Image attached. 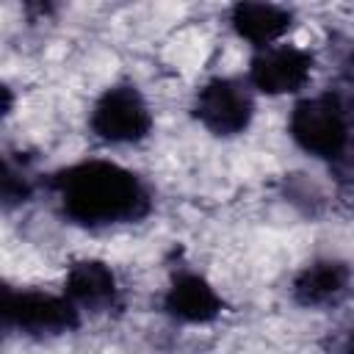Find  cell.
I'll return each instance as SVG.
<instances>
[{
  "label": "cell",
  "instance_id": "obj_1",
  "mask_svg": "<svg viewBox=\"0 0 354 354\" xmlns=\"http://www.w3.org/2000/svg\"><path fill=\"white\" fill-rule=\"evenodd\" d=\"M50 185L61 199V210L83 227L138 221L152 207L144 183L111 160H86L61 169Z\"/></svg>",
  "mask_w": 354,
  "mask_h": 354
},
{
  "label": "cell",
  "instance_id": "obj_2",
  "mask_svg": "<svg viewBox=\"0 0 354 354\" xmlns=\"http://www.w3.org/2000/svg\"><path fill=\"white\" fill-rule=\"evenodd\" d=\"M3 321L28 335H61L80 324L77 307L66 296L11 288L3 290Z\"/></svg>",
  "mask_w": 354,
  "mask_h": 354
},
{
  "label": "cell",
  "instance_id": "obj_3",
  "mask_svg": "<svg viewBox=\"0 0 354 354\" xmlns=\"http://www.w3.org/2000/svg\"><path fill=\"white\" fill-rule=\"evenodd\" d=\"M152 127L149 108L136 86H113L102 91L91 111V130L111 144L141 141Z\"/></svg>",
  "mask_w": 354,
  "mask_h": 354
},
{
  "label": "cell",
  "instance_id": "obj_4",
  "mask_svg": "<svg viewBox=\"0 0 354 354\" xmlns=\"http://www.w3.org/2000/svg\"><path fill=\"white\" fill-rule=\"evenodd\" d=\"M252 94L232 77H213L196 91L194 116L216 136H238L252 122Z\"/></svg>",
  "mask_w": 354,
  "mask_h": 354
},
{
  "label": "cell",
  "instance_id": "obj_5",
  "mask_svg": "<svg viewBox=\"0 0 354 354\" xmlns=\"http://www.w3.org/2000/svg\"><path fill=\"white\" fill-rule=\"evenodd\" d=\"M290 136L304 152L326 160H332L348 144V127L326 94L296 102L290 113Z\"/></svg>",
  "mask_w": 354,
  "mask_h": 354
},
{
  "label": "cell",
  "instance_id": "obj_6",
  "mask_svg": "<svg viewBox=\"0 0 354 354\" xmlns=\"http://www.w3.org/2000/svg\"><path fill=\"white\" fill-rule=\"evenodd\" d=\"M313 72V55L299 47H268L252 58L249 80L263 94H293Z\"/></svg>",
  "mask_w": 354,
  "mask_h": 354
},
{
  "label": "cell",
  "instance_id": "obj_7",
  "mask_svg": "<svg viewBox=\"0 0 354 354\" xmlns=\"http://www.w3.org/2000/svg\"><path fill=\"white\" fill-rule=\"evenodd\" d=\"M163 310L185 324H207L221 313V299L199 274H180L163 296Z\"/></svg>",
  "mask_w": 354,
  "mask_h": 354
},
{
  "label": "cell",
  "instance_id": "obj_8",
  "mask_svg": "<svg viewBox=\"0 0 354 354\" xmlns=\"http://www.w3.org/2000/svg\"><path fill=\"white\" fill-rule=\"evenodd\" d=\"M351 282V268L340 260H315L293 279V299L301 307H324L337 301Z\"/></svg>",
  "mask_w": 354,
  "mask_h": 354
},
{
  "label": "cell",
  "instance_id": "obj_9",
  "mask_svg": "<svg viewBox=\"0 0 354 354\" xmlns=\"http://www.w3.org/2000/svg\"><path fill=\"white\" fill-rule=\"evenodd\" d=\"M64 296L75 307L105 310L116 301V277L102 260H80L66 274Z\"/></svg>",
  "mask_w": 354,
  "mask_h": 354
},
{
  "label": "cell",
  "instance_id": "obj_10",
  "mask_svg": "<svg viewBox=\"0 0 354 354\" xmlns=\"http://www.w3.org/2000/svg\"><path fill=\"white\" fill-rule=\"evenodd\" d=\"M290 11L274 3H235L230 11L235 33L257 47L277 41L290 28Z\"/></svg>",
  "mask_w": 354,
  "mask_h": 354
},
{
  "label": "cell",
  "instance_id": "obj_11",
  "mask_svg": "<svg viewBox=\"0 0 354 354\" xmlns=\"http://www.w3.org/2000/svg\"><path fill=\"white\" fill-rule=\"evenodd\" d=\"M326 100L335 105V111L340 113V119L346 122L348 130H354V75H340L329 88H326Z\"/></svg>",
  "mask_w": 354,
  "mask_h": 354
},
{
  "label": "cell",
  "instance_id": "obj_12",
  "mask_svg": "<svg viewBox=\"0 0 354 354\" xmlns=\"http://www.w3.org/2000/svg\"><path fill=\"white\" fill-rule=\"evenodd\" d=\"M0 191H3V205H6V207L17 205V202H25V199L30 196V185H28L25 171H22V169H14L8 158H6V163H3Z\"/></svg>",
  "mask_w": 354,
  "mask_h": 354
},
{
  "label": "cell",
  "instance_id": "obj_13",
  "mask_svg": "<svg viewBox=\"0 0 354 354\" xmlns=\"http://www.w3.org/2000/svg\"><path fill=\"white\" fill-rule=\"evenodd\" d=\"M329 163H332V171L337 177V183L354 188V141H348Z\"/></svg>",
  "mask_w": 354,
  "mask_h": 354
},
{
  "label": "cell",
  "instance_id": "obj_14",
  "mask_svg": "<svg viewBox=\"0 0 354 354\" xmlns=\"http://www.w3.org/2000/svg\"><path fill=\"white\" fill-rule=\"evenodd\" d=\"M346 354H354V335H351V340H348V348H346Z\"/></svg>",
  "mask_w": 354,
  "mask_h": 354
}]
</instances>
